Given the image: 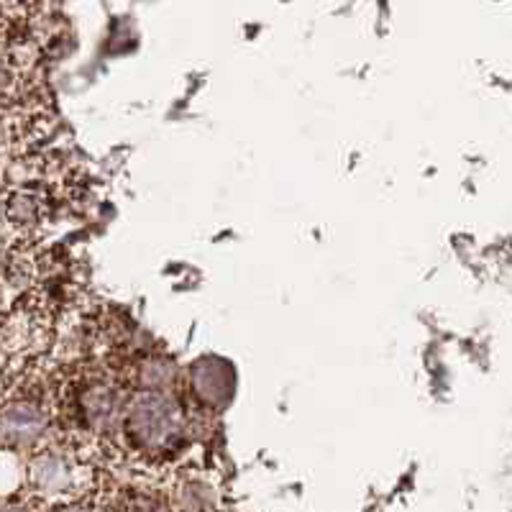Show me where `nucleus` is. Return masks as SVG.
I'll return each mask as SVG.
<instances>
[{
  "mask_svg": "<svg viewBox=\"0 0 512 512\" xmlns=\"http://www.w3.org/2000/svg\"><path fill=\"white\" fill-rule=\"evenodd\" d=\"M187 438V413L180 397L169 387H131L121 423V443L149 464L169 461L180 454Z\"/></svg>",
  "mask_w": 512,
  "mask_h": 512,
  "instance_id": "obj_1",
  "label": "nucleus"
},
{
  "mask_svg": "<svg viewBox=\"0 0 512 512\" xmlns=\"http://www.w3.org/2000/svg\"><path fill=\"white\" fill-rule=\"evenodd\" d=\"M52 512H93V507H88L85 502H70V505H59Z\"/></svg>",
  "mask_w": 512,
  "mask_h": 512,
  "instance_id": "obj_5",
  "label": "nucleus"
},
{
  "mask_svg": "<svg viewBox=\"0 0 512 512\" xmlns=\"http://www.w3.org/2000/svg\"><path fill=\"white\" fill-rule=\"evenodd\" d=\"M103 512H177L172 489L152 477L131 474L103 495Z\"/></svg>",
  "mask_w": 512,
  "mask_h": 512,
  "instance_id": "obj_3",
  "label": "nucleus"
},
{
  "mask_svg": "<svg viewBox=\"0 0 512 512\" xmlns=\"http://www.w3.org/2000/svg\"><path fill=\"white\" fill-rule=\"evenodd\" d=\"M0 512H34V510H31V507H26V505H8V507H3Z\"/></svg>",
  "mask_w": 512,
  "mask_h": 512,
  "instance_id": "obj_6",
  "label": "nucleus"
},
{
  "mask_svg": "<svg viewBox=\"0 0 512 512\" xmlns=\"http://www.w3.org/2000/svg\"><path fill=\"white\" fill-rule=\"evenodd\" d=\"M8 228H13V226L8 223L6 213H3V205H0V264L6 262V256L11 254L18 244H21V241H16V244H11V241H8Z\"/></svg>",
  "mask_w": 512,
  "mask_h": 512,
  "instance_id": "obj_4",
  "label": "nucleus"
},
{
  "mask_svg": "<svg viewBox=\"0 0 512 512\" xmlns=\"http://www.w3.org/2000/svg\"><path fill=\"white\" fill-rule=\"evenodd\" d=\"M29 484L41 500L80 502L93 487V459L62 438H49L29 454Z\"/></svg>",
  "mask_w": 512,
  "mask_h": 512,
  "instance_id": "obj_2",
  "label": "nucleus"
}]
</instances>
